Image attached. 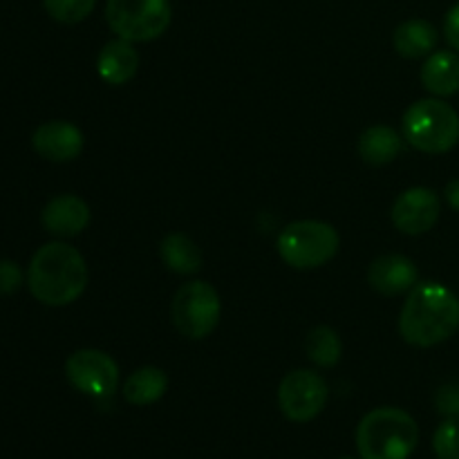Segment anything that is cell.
<instances>
[{
    "mask_svg": "<svg viewBox=\"0 0 459 459\" xmlns=\"http://www.w3.org/2000/svg\"><path fill=\"white\" fill-rule=\"evenodd\" d=\"M459 327V299L437 281L417 282L399 314V334L415 348H433Z\"/></svg>",
    "mask_w": 459,
    "mask_h": 459,
    "instance_id": "cell-1",
    "label": "cell"
},
{
    "mask_svg": "<svg viewBox=\"0 0 459 459\" xmlns=\"http://www.w3.org/2000/svg\"><path fill=\"white\" fill-rule=\"evenodd\" d=\"M27 287L39 303L63 307L83 296L88 287V264L74 247L48 242L31 258Z\"/></svg>",
    "mask_w": 459,
    "mask_h": 459,
    "instance_id": "cell-2",
    "label": "cell"
},
{
    "mask_svg": "<svg viewBox=\"0 0 459 459\" xmlns=\"http://www.w3.org/2000/svg\"><path fill=\"white\" fill-rule=\"evenodd\" d=\"M420 442V426L402 408H375L357 426L361 459H408Z\"/></svg>",
    "mask_w": 459,
    "mask_h": 459,
    "instance_id": "cell-3",
    "label": "cell"
},
{
    "mask_svg": "<svg viewBox=\"0 0 459 459\" xmlns=\"http://www.w3.org/2000/svg\"><path fill=\"white\" fill-rule=\"evenodd\" d=\"M402 124L406 142L429 155L453 151L459 142V115L442 99H421L412 103Z\"/></svg>",
    "mask_w": 459,
    "mask_h": 459,
    "instance_id": "cell-4",
    "label": "cell"
},
{
    "mask_svg": "<svg viewBox=\"0 0 459 459\" xmlns=\"http://www.w3.org/2000/svg\"><path fill=\"white\" fill-rule=\"evenodd\" d=\"M341 238L332 224L299 220L287 224L276 242L278 255L294 269H316L339 254Z\"/></svg>",
    "mask_w": 459,
    "mask_h": 459,
    "instance_id": "cell-5",
    "label": "cell"
},
{
    "mask_svg": "<svg viewBox=\"0 0 459 459\" xmlns=\"http://www.w3.org/2000/svg\"><path fill=\"white\" fill-rule=\"evenodd\" d=\"M106 21L117 39L148 43L169 30L173 7L170 0H108Z\"/></svg>",
    "mask_w": 459,
    "mask_h": 459,
    "instance_id": "cell-6",
    "label": "cell"
},
{
    "mask_svg": "<svg viewBox=\"0 0 459 459\" xmlns=\"http://www.w3.org/2000/svg\"><path fill=\"white\" fill-rule=\"evenodd\" d=\"M173 325L182 336L202 341L218 327L222 316V303L213 285L204 281L184 282L173 296Z\"/></svg>",
    "mask_w": 459,
    "mask_h": 459,
    "instance_id": "cell-7",
    "label": "cell"
},
{
    "mask_svg": "<svg viewBox=\"0 0 459 459\" xmlns=\"http://www.w3.org/2000/svg\"><path fill=\"white\" fill-rule=\"evenodd\" d=\"M325 379L312 370H294L281 381L278 388V406L290 421L307 424L316 420L327 403Z\"/></svg>",
    "mask_w": 459,
    "mask_h": 459,
    "instance_id": "cell-8",
    "label": "cell"
},
{
    "mask_svg": "<svg viewBox=\"0 0 459 459\" xmlns=\"http://www.w3.org/2000/svg\"><path fill=\"white\" fill-rule=\"evenodd\" d=\"M65 377L79 393L94 399H108L119 388V366L110 354L85 348L65 363Z\"/></svg>",
    "mask_w": 459,
    "mask_h": 459,
    "instance_id": "cell-9",
    "label": "cell"
},
{
    "mask_svg": "<svg viewBox=\"0 0 459 459\" xmlns=\"http://www.w3.org/2000/svg\"><path fill=\"white\" fill-rule=\"evenodd\" d=\"M442 213V202L433 188L412 186L394 200L390 218L393 224L406 236H421L437 224Z\"/></svg>",
    "mask_w": 459,
    "mask_h": 459,
    "instance_id": "cell-10",
    "label": "cell"
},
{
    "mask_svg": "<svg viewBox=\"0 0 459 459\" xmlns=\"http://www.w3.org/2000/svg\"><path fill=\"white\" fill-rule=\"evenodd\" d=\"M83 133L70 121H45L31 134V146L43 160L56 161H72L83 152Z\"/></svg>",
    "mask_w": 459,
    "mask_h": 459,
    "instance_id": "cell-11",
    "label": "cell"
},
{
    "mask_svg": "<svg viewBox=\"0 0 459 459\" xmlns=\"http://www.w3.org/2000/svg\"><path fill=\"white\" fill-rule=\"evenodd\" d=\"M368 282L381 296H402L420 282V272L406 255H381L368 269Z\"/></svg>",
    "mask_w": 459,
    "mask_h": 459,
    "instance_id": "cell-12",
    "label": "cell"
},
{
    "mask_svg": "<svg viewBox=\"0 0 459 459\" xmlns=\"http://www.w3.org/2000/svg\"><path fill=\"white\" fill-rule=\"evenodd\" d=\"M40 222L52 236L74 238L90 224V206L81 197L65 193L45 204Z\"/></svg>",
    "mask_w": 459,
    "mask_h": 459,
    "instance_id": "cell-13",
    "label": "cell"
},
{
    "mask_svg": "<svg viewBox=\"0 0 459 459\" xmlns=\"http://www.w3.org/2000/svg\"><path fill=\"white\" fill-rule=\"evenodd\" d=\"M97 72L110 85L128 83L139 72V52L130 40H110L99 52Z\"/></svg>",
    "mask_w": 459,
    "mask_h": 459,
    "instance_id": "cell-14",
    "label": "cell"
},
{
    "mask_svg": "<svg viewBox=\"0 0 459 459\" xmlns=\"http://www.w3.org/2000/svg\"><path fill=\"white\" fill-rule=\"evenodd\" d=\"M421 83L435 97H451L459 92V54L439 49L426 56L421 65Z\"/></svg>",
    "mask_w": 459,
    "mask_h": 459,
    "instance_id": "cell-15",
    "label": "cell"
},
{
    "mask_svg": "<svg viewBox=\"0 0 459 459\" xmlns=\"http://www.w3.org/2000/svg\"><path fill=\"white\" fill-rule=\"evenodd\" d=\"M439 34L435 30L433 22L424 21V18H411V21L402 22L394 30L393 43L394 49L402 54L403 58H424L430 56L437 48Z\"/></svg>",
    "mask_w": 459,
    "mask_h": 459,
    "instance_id": "cell-16",
    "label": "cell"
},
{
    "mask_svg": "<svg viewBox=\"0 0 459 459\" xmlns=\"http://www.w3.org/2000/svg\"><path fill=\"white\" fill-rule=\"evenodd\" d=\"M169 390V377L155 366H143L124 381V399L133 406L157 403Z\"/></svg>",
    "mask_w": 459,
    "mask_h": 459,
    "instance_id": "cell-17",
    "label": "cell"
},
{
    "mask_svg": "<svg viewBox=\"0 0 459 459\" xmlns=\"http://www.w3.org/2000/svg\"><path fill=\"white\" fill-rule=\"evenodd\" d=\"M402 152V137L390 126H370L359 137V155L372 166H385Z\"/></svg>",
    "mask_w": 459,
    "mask_h": 459,
    "instance_id": "cell-18",
    "label": "cell"
},
{
    "mask_svg": "<svg viewBox=\"0 0 459 459\" xmlns=\"http://www.w3.org/2000/svg\"><path fill=\"white\" fill-rule=\"evenodd\" d=\"M160 255L166 267L179 276H191L200 272L202 251L186 233H169L160 245Z\"/></svg>",
    "mask_w": 459,
    "mask_h": 459,
    "instance_id": "cell-19",
    "label": "cell"
},
{
    "mask_svg": "<svg viewBox=\"0 0 459 459\" xmlns=\"http://www.w3.org/2000/svg\"><path fill=\"white\" fill-rule=\"evenodd\" d=\"M305 352H307L309 361L316 363L318 368H334L341 361L343 345H341L339 334L332 327L321 325L314 327L307 334V339H305Z\"/></svg>",
    "mask_w": 459,
    "mask_h": 459,
    "instance_id": "cell-20",
    "label": "cell"
},
{
    "mask_svg": "<svg viewBox=\"0 0 459 459\" xmlns=\"http://www.w3.org/2000/svg\"><path fill=\"white\" fill-rule=\"evenodd\" d=\"M97 0H43V7L54 21L63 25H76L92 13Z\"/></svg>",
    "mask_w": 459,
    "mask_h": 459,
    "instance_id": "cell-21",
    "label": "cell"
},
{
    "mask_svg": "<svg viewBox=\"0 0 459 459\" xmlns=\"http://www.w3.org/2000/svg\"><path fill=\"white\" fill-rule=\"evenodd\" d=\"M433 451L437 459H459V417L439 424L433 435Z\"/></svg>",
    "mask_w": 459,
    "mask_h": 459,
    "instance_id": "cell-22",
    "label": "cell"
},
{
    "mask_svg": "<svg viewBox=\"0 0 459 459\" xmlns=\"http://www.w3.org/2000/svg\"><path fill=\"white\" fill-rule=\"evenodd\" d=\"M435 406H437L439 415H444L446 420L459 417V381L444 384L437 390V394H435Z\"/></svg>",
    "mask_w": 459,
    "mask_h": 459,
    "instance_id": "cell-23",
    "label": "cell"
},
{
    "mask_svg": "<svg viewBox=\"0 0 459 459\" xmlns=\"http://www.w3.org/2000/svg\"><path fill=\"white\" fill-rule=\"evenodd\" d=\"M22 272L13 260H0V294L9 296L21 290Z\"/></svg>",
    "mask_w": 459,
    "mask_h": 459,
    "instance_id": "cell-24",
    "label": "cell"
},
{
    "mask_svg": "<svg viewBox=\"0 0 459 459\" xmlns=\"http://www.w3.org/2000/svg\"><path fill=\"white\" fill-rule=\"evenodd\" d=\"M444 34H446L448 45L459 54V3L453 4L444 18Z\"/></svg>",
    "mask_w": 459,
    "mask_h": 459,
    "instance_id": "cell-25",
    "label": "cell"
},
{
    "mask_svg": "<svg viewBox=\"0 0 459 459\" xmlns=\"http://www.w3.org/2000/svg\"><path fill=\"white\" fill-rule=\"evenodd\" d=\"M446 202L451 204L453 211H457L459 213V178L453 179V182L446 184Z\"/></svg>",
    "mask_w": 459,
    "mask_h": 459,
    "instance_id": "cell-26",
    "label": "cell"
},
{
    "mask_svg": "<svg viewBox=\"0 0 459 459\" xmlns=\"http://www.w3.org/2000/svg\"><path fill=\"white\" fill-rule=\"evenodd\" d=\"M341 459H357V457H341Z\"/></svg>",
    "mask_w": 459,
    "mask_h": 459,
    "instance_id": "cell-27",
    "label": "cell"
}]
</instances>
